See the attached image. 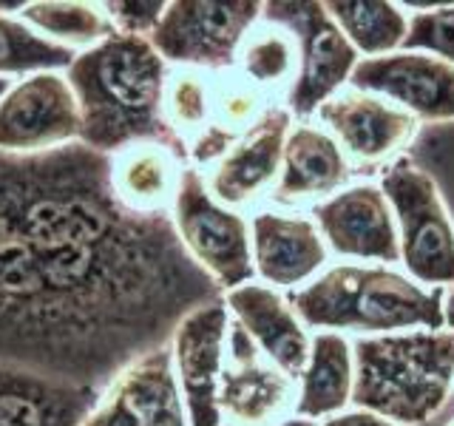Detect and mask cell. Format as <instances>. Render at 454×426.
Wrapping results in <instances>:
<instances>
[{"label":"cell","mask_w":454,"mask_h":426,"mask_svg":"<svg viewBox=\"0 0 454 426\" xmlns=\"http://www.w3.org/2000/svg\"><path fill=\"white\" fill-rule=\"evenodd\" d=\"M0 179L80 387L106 392L168 347L182 319L224 298L184 250L170 213H137L114 196L111 156L82 142L0 154Z\"/></svg>","instance_id":"cell-1"},{"label":"cell","mask_w":454,"mask_h":426,"mask_svg":"<svg viewBox=\"0 0 454 426\" xmlns=\"http://www.w3.org/2000/svg\"><path fill=\"white\" fill-rule=\"evenodd\" d=\"M168 71L148 37L117 32L77 51L63 75L77 99L82 146L114 156L139 142H160L188 162V148L165 117Z\"/></svg>","instance_id":"cell-2"},{"label":"cell","mask_w":454,"mask_h":426,"mask_svg":"<svg viewBox=\"0 0 454 426\" xmlns=\"http://www.w3.org/2000/svg\"><path fill=\"white\" fill-rule=\"evenodd\" d=\"M446 288H423L387 264H335L287 302L304 327L318 333L389 335L406 330H443Z\"/></svg>","instance_id":"cell-3"},{"label":"cell","mask_w":454,"mask_h":426,"mask_svg":"<svg viewBox=\"0 0 454 426\" xmlns=\"http://www.w3.org/2000/svg\"><path fill=\"white\" fill-rule=\"evenodd\" d=\"M352 406L397 426H429L454 395V330L364 335L352 344Z\"/></svg>","instance_id":"cell-4"},{"label":"cell","mask_w":454,"mask_h":426,"mask_svg":"<svg viewBox=\"0 0 454 426\" xmlns=\"http://www.w3.org/2000/svg\"><path fill=\"white\" fill-rule=\"evenodd\" d=\"M380 191L389 199L401 236V264L418 284L451 288L454 284V222L437 191V182L426 170L397 156L387 165Z\"/></svg>","instance_id":"cell-5"},{"label":"cell","mask_w":454,"mask_h":426,"mask_svg":"<svg viewBox=\"0 0 454 426\" xmlns=\"http://www.w3.org/2000/svg\"><path fill=\"white\" fill-rule=\"evenodd\" d=\"M262 20L287 28L295 40L298 71L287 94V111L298 120H307L338 94L340 85L349 83L355 66L361 63V54L326 12V4L276 0V4H264Z\"/></svg>","instance_id":"cell-6"},{"label":"cell","mask_w":454,"mask_h":426,"mask_svg":"<svg viewBox=\"0 0 454 426\" xmlns=\"http://www.w3.org/2000/svg\"><path fill=\"white\" fill-rule=\"evenodd\" d=\"M170 219L184 250L219 284L222 293L255 279L250 222L239 210L216 202L202 170L193 165L182 170Z\"/></svg>","instance_id":"cell-7"},{"label":"cell","mask_w":454,"mask_h":426,"mask_svg":"<svg viewBox=\"0 0 454 426\" xmlns=\"http://www.w3.org/2000/svg\"><path fill=\"white\" fill-rule=\"evenodd\" d=\"M259 0H174L148 37L170 68H199L207 75L233 71L239 49L262 20Z\"/></svg>","instance_id":"cell-8"},{"label":"cell","mask_w":454,"mask_h":426,"mask_svg":"<svg viewBox=\"0 0 454 426\" xmlns=\"http://www.w3.org/2000/svg\"><path fill=\"white\" fill-rule=\"evenodd\" d=\"M68 142H80V111L63 71L14 80L0 99V154H43Z\"/></svg>","instance_id":"cell-9"},{"label":"cell","mask_w":454,"mask_h":426,"mask_svg":"<svg viewBox=\"0 0 454 426\" xmlns=\"http://www.w3.org/2000/svg\"><path fill=\"white\" fill-rule=\"evenodd\" d=\"M295 381L264 359L247 330L231 316L219 378V412L231 426H276L295 415Z\"/></svg>","instance_id":"cell-10"},{"label":"cell","mask_w":454,"mask_h":426,"mask_svg":"<svg viewBox=\"0 0 454 426\" xmlns=\"http://www.w3.org/2000/svg\"><path fill=\"white\" fill-rule=\"evenodd\" d=\"M349 85L389 99L397 108L426 122H454V63L432 51H392L364 57Z\"/></svg>","instance_id":"cell-11"},{"label":"cell","mask_w":454,"mask_h":426,"mask_svg":"<svg viewBox=\"0 0 454 426\" xmlns=\"http://www.w3.org/2000/svg\"><path fill=\"white\" fill-rule=\"evenodd\" d=\"M227 327L231 312L222 298L182 319L168 344L191 426H224L219 412V378L224 369Z\"/></svg>","instance_id":"cell-12"},{"label":"cell","mask_w":454,"mask_h":426,"mask_svg":"<svg viewBox=\"0 0 454 426\" xmlns=\"http://www.w3.org/2000/svg\"><path fill=\"white\" fill-rule=\"evenodd\" d=\"M326 131L361 168H378L395 160L420 131V120L389 99L369 91H338L318 108Z\"/></svg>","instance_id":"cell-13"},{"label":"cell","mask_w":454,"mask_h":426,"mask_svg":"<svg viewBox=\"0 0 454 426\" xmlns=\"http://www.w3.org/2000/svg\"><path fill=\"white\" fill-rule=\"evenodd\" d=\"M312 222L326 248L347 259L395 264L401 262V236L389 199L378 185H349L312 208Z\"/></svg>","instance_id":"cell-14"},{"label":"cell","mask_w":454,"mask_h":426,"mask_svg":"<svg viewBox=\"0 0 454 426\" xmlns=\"http://www.w3.org/2000/svg\"><path fill=\"white\" fill-rule=\"evenodd\" d=\"M82 426H191L170 347L128 367L103 392Z\"/></svg>","instance_id":"cell-15"},{"label":"cell","mask_w":454,"mask_h":426,"mask_svg":"<svg viewBox=\"0 0 454 426\" xmlns=\"http://www.w3.org/2000/svg\"><path fill=\"white\" fill-rule=\"evenodd\" d=\"M293 131V114L287 106L273 103L262 120L213 165L207 177V191L224 208L253 205L262 193L276 188L281 177L284 142Z\"/></svg>","instance_id":"cell-16"},{"label":"cell","mask_w":454,"mask_h":426,"mask_svg":"<svg viewBox=\"0 0 454 426\" xmlns=\"http://www.w3.org/2000/svg\"><path fill=\"white\" fill-rule=\"evenodd\" d=\"M250 250L255 276L281 290L312 281L330 262V248L316 222L281 210L255 213L250 222Z\"/></svg>","instance_id":"cell-17"},{"label":"cell","mask_w":454,"mask_h":426,"mask_svg":"<svg viewBox=\"0 0 454 426\" xmlns=\"http://www.w3.org/2000/svg\"><path fill=\"white\" fill-rule=\"evenodd\" d=\"M224 304L227 312L255 341V347L264 352L267 361H273L293 381L301 378L309 359L312 335L287 298L270 284L247 281L241 288L227 290Z\"/></svg>","instance_id":"cell-18"},{"label":"cell","mask_w":454,"mask_h":426,"mask_svg":"<svg viewBox=\"0 0 454 426\" xmlns=\"http://www.w3.org/2000/svg\"><path fill=\"white\" fill-rule=\"evenodd\" d=\"M103 392L0 364V426H82Z\"/></svg>","instance_id":"cell-19"},{"label":"cell","mask_w":454,"mask_h":426,"mask_svg":"<svg viewBox=\"0 0 454 426\" xmlns=\"http://www.w3.org/2000/svg\"><path fill=\"white\" fill-rule=\"evenodd\" d=\"M352 177V162L330 131L301 122L284 142L281 177L273 188L276 205H301L307 199H330Z\"/></svg>","instance_id":"cell-20"},{"label":"cell","mask_w":454,"mask_h":426,"mask_svg":"<svg viewBox=\"0 0 454 426\" xmlns=\"http://www.w3.org/2000/svg\"><path fill=\"white\" fill-rule=\"evenodd\" d=\"M188 162L160 142H139L111 156V188L128 210L170 213Z\"/></svg>","instance_id":"cell-21"},{"label":"cell","mask_w":454,"mask_h":426,"mask_svg":"<svg viewBox=\"0 0 454 426\" xmlns=\"http://www.w3.org/2000/svg\"><path fill=\"white\" fill-rule=\"evenodd\" d=\"M273 106L267 91L245 80L239 71L216 75L213 83V111L210 122L188 148V162L193 168L216 165L250 128L262 120V114Z\"/></svg>","instance_id":"cell-22"},{"label":"cell","mask_w":454,"mask_h":426,"mask_svg":"<svg viewBox=\"0 0 454 426\" xmlns=\"http://www.w3.org/2000/svg\"><path fill=\"white\" fill-rule=\"evenodd\" d=\"M355 361L344 333H316L309 341V359L298 378L295 415L307 421L333 418L352 401Z\"/></svg>","instance_id":"cell-23"},{"label":"cell","mask_w":454,"mask_h":426,"mask_svg":"<svg viewBox=\"0 0 454 426\" xmlns=\"http://www.w3.org/2000/svg\"><path fill=\"white\" fill-rule=\"evenodd\" d=\"M18 18L35 35L71 51H85L97 46V43L108 40L111 35H117V28L108 20L103 4L37 0V4H26Z\"/></svg>","instance_id":"cell-24"},{"label":"cell","mask_w":454,"mask_h":426,"mask_svg":"<svg viewBox=\"0 0 454 426\" xmlns=\"http://www.w3.org/2000/svg\"><path fill=\"white\" fill-rule=\"evenodd\" d=\"M326 12L333 14L340 32L358 54L383 57L403 49L409 35V18L397 4L383 0H330Z\"/></svg>","instance_id":"cell-25"},{"label":"cell","mask_w":454,"mask_h":426,"mask_svg":"<svg viewBox=\"0 0 454 426\" xmlns=\"http://www.w3.org/2000/svg\"><path fill=\"white\" fill-rule=\"evenodd\" d=\"M236 71L262 91L273 89L295 77L298 71V49L287 28L276 23L259 20L239 49Z\"/></svg>","instance_id":"cell-26"},{"label":"cell","mask_w":454,"mask_h":426,"mask_svg":"<svg viewBox=\"0 0 454 426\" xmlns=\"http://www.w3.org/2000/svg\"><path fill=\"white\" fill-rule=\"evenodd\" d=\"M77 51L35 35L20 18L0 14V77H28L37 71H66Z\"/></svg>","instance_id":"cell-27"},{"label":"cell","mask_w":454,"mask_h":426,"mask_svg":"<svg viewBox=\"0 0 454 426\" xmlns=\"http://www.w3.org/2000/svg\"><path fill=\"white\" fill-rule=\"evenodd\" d=\"M213 83L216 75L199 68H170L165 85V117L174 134L191 148V142L205 131L213 111Z\"/></svg>","instance_id":"cell-28"},{"label":"cell","mask_w":454,"mask_h":426,"mask_svg":"<svg viewBox=\"0 0 454 426\" xmlns=\"http://www.w3.org/2000/svg\"><path fill=\"white\" fill-rule=\"evenodd\" d=\"M423 12L409 18V35L403 49L409 51H432L443 60L454 63V4L432 6L423 4Z\"/></svg>","instance_id":"cell-29"},{"label":"cell","mask_w":454,"mask_h":426,"mask_svg":"<svg viewBox=\"0 0 454 426\" xmlns=\"http://www.w3.org/2000/svg\"><path fill=\"white\" fill-rule=\"evenodd\" d=\"M103 9L120 35L151 37L156 23L162 20L168 4L165 0H108Z\"/></svg>","instance_id":"cell-30"},{"label":"cell","mask_w":454,"mask_h":426,"mask_svg":"<svg viewBox=\"0 0 454 426\" xmlns=\"http://www.w3.org/2000/svg\"><path fill=\"white\" fill-rule=\"evenodd\" d=\"M318 426H397V423L366 409H349V412H338L333 418H324Z\"/></svg>","instance_id":"cell-31"},{"label":"cell","mask_w":454,"mask_h":426,"mask_svg":"<svg viewBox=\"0 0 454 426\" xmlns=\"http://www.w3.org/2000/svg\"><path fill=\"white\" fill-rule=\"evenodd\" d=\"M443 321H446V330H454V284L443 293Z\"/></svg>","instance_id":"cell-32"},{"label":"cell","mask_w":454,"mask_h":426,"mask_svg":"<svg viewBox=\"0 0 454 426\" xmlns=\"http://www.w3.org/2000/svg\"><path fill=\"white\" fill-rule=\"evenodd\" d=\"M276 426H318L316 421H307V418H298V415H290L287 421H281Z\"/></svg>","instance_id":"cell-33"},{"label":"cell","mask_w":454,"mask_h":426,"mask_svg":"<svg viewBox=\"0 0 454 426\" xmlns=\"http://www.w3.org/2000/svg\"><path fill=\"white\" fill-rule=\"evenodd\" d=\"M12 83H14V80H9V77H0V99H4V94L12 89Z\"/></svg>","instance_id":"cell-34"},{"label":"cell","mask_w":454,"mask_h":426,"mask_svg":"<svg viewBox=\"0 0 454 426\" xmlns=\"http://www.w3.org/2000/svg\"><path fill=\"white\" fill-rule=\"evenodd\" d=\"M443 426H454V415H451V418H449V421H446Z\"/></svg>","instance_id":"cell-35"},{"label":"cell","mask_w":454,"mask_h":426,"mask_svg":"<svg viewBox=\"0 0 454 426\" xmlns=\"http://www.w3.org/2000/svg\"><path fill=\"white\" fill-rule=\"evenodd\" d=\"M224 426H231V423H224Z\"/></svg>","instance_id":"cell-36"}]
</instances>
